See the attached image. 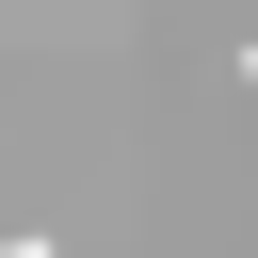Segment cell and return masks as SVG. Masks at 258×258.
I'll return each instance as SVG.
<instances>
[{"label":"cell","instance_id":"cell-1","mask_svg":"<svg viewBox=\"0 0 258 258\" xmlns=\"http://www.w3.org/2000/svg\"><path fill=\"white\" fill-rule=\"evenodd\" d=\"M0 258H64V242H0Z\"/></svg>","mask_w":258,"mask_h":258},{"label":"cell","instance_id":"cell-2","mask_svg":"<svg viewBox=\"0 0 258 258\" xmlns=\"http://www.w3.org/2000/svg\"><path fill=\"white\" fill-rule=\"evenodd\" d=\"M242 81H258V48H242Z\"/></svg>","mask_w":258,"mask_h":258}]
</instances>
